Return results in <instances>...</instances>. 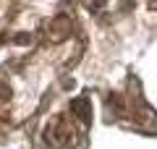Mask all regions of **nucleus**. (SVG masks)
Listing matches in <instances>:
<instances>
[{
  "label": "nucleus",
  "instance_id": "f257e3e1",
  "mask_svg": "<svg viewBox=\"0 0 157 149\" xmlns=\"http://www.w3.org/2000/svg\"><path fill=\"white\" fill-rule=\"evenodd\" d=\"M45 141L52 149H76L78 144V128L68 118H55L45 128Z\"/></svg>",
  "mask_w": 157,
  "mask_h": 149
},
{
  "label": "nucleus",
  "instance_id": "f03ea898",
  "mask_svg": "<svg viewBox=\"0 0 157 149\" xmlns=\"http://www.w3.org/2000/svg\"><path fill=\"white\" fill-rule=\"evenodd\" d=\"M71 110H73V115H76L78 120L84 123V126L92 120V105H89V99H86V97L73 99V102H71Z\"/></svg>",
  "mask_w": 157,
  "mask_h": 149
},
{
  "label": "nucleus",
  "instance_id": "7ed1b4c3",
  "mask_svg": "<svg viewBox=\"0 0 157 149\" xmlns=\"http://www.w3.org/2000/svg\"><path fill=\"white\" fill-rule=\"evenodd\" d=\"M52 24H55V32H52L50 37H52V39L58 42V39H63V37L68 34V21H66V16H58V18H55Z\"/></svg>",
  "mask_w": 157,
  "mask_h": 149
}]
</instances>
